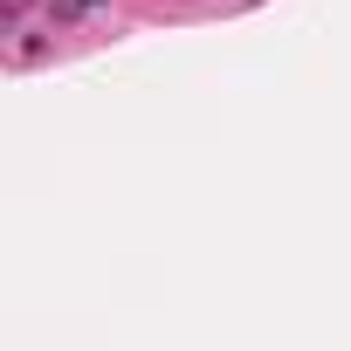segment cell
<instances>
[{
	"mask_svg": "<svg viewBox=\"0 0 351 351\" xmlns=\"http://www.w3.org/2000/svg\"><path fill=\"white\" fill-rule=\"evenodd\" d=\"M8 8H14V21H21V14H28V8H35V0H8Z\"/></svg>",
	"mask_w": 351,
	"mask_h": 351,
	"instance_id": "1",
	"label": "cell"
}]
</instances>
